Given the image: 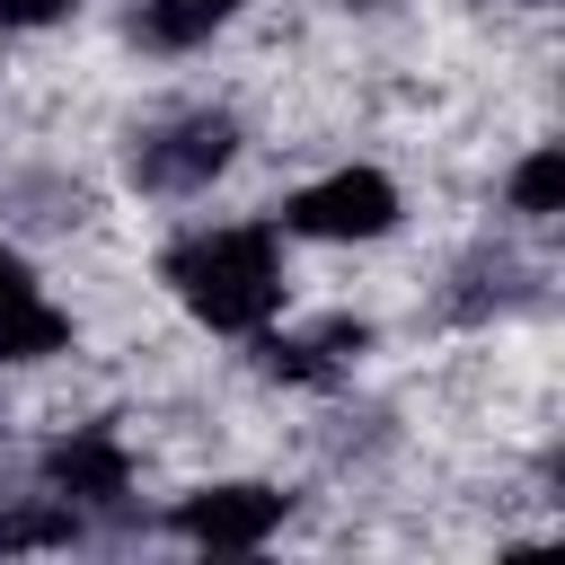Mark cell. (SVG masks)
Returning <instances> with one entry per match:
<instances>
[{
	"instance_id": "6da1fadb",
	"label": "cell",
	"mask_w": 565,
	"mask_h": 565,
	"mask_svg": "<svg viewBox=\"0 0 565 565\" xmlns=\"http://www.w3.org/2000/svg\"><path fill=\"white\" fill-rule=\"evenodd\" d=\"M168 291L212 327V335H256L282 309V238L265 221H230V230H194L159 256Z\"/></svg>"
},
{
	"instance_id": "7a4b0ae2",
	"label": "cell",
	"mask_w": 565,
	"mask_h": 565,
	"mask_svg": "<svg viewBox=\"0 0 565 565\" xmlns=\"http://www.w3.org/2000/svg\"><path fill=\"white\" fill-rule=\"evenodd\" d=\"M282 230L291 238H327V247L380 238V230H397V185L380 168H335V177H318V185H300L282 203Z\"/></svg>"
},
{
	"instance_id": "3957f363",
	"label": "cell",
	"mask_w": 565,
	"mask_h": 565,
	"mask_svg": "<svg viewBox=\"0 0 565 565\" xmlns=\"http://www.w3.org/2000/svg\"><path fill=\"white\" fill-rule=\"evenodd\" d=\"M230 159H238V124H230V115H212V106H194V115H177V124L141 132L132 177H141L150 194H203Z\"/></svg>"
},
{
	"instance_id": "277c9868",
	"label": "cell",
	"mask_w": 565,
	"mask_h": 565,
	"mask_svg": "<svg viewBox=\"0 0 565 565\" xmlns=\"http://www.w3.org/2000/svg\"><path fill=\"white\" fill-rule=\"evenodd\" d=\"M282 512H291V494H274V486H203V494L177 503V539H194V547H265L282 530Z\"/></svg>"
},
{
	"instance_id": "5b68a950",
	"label": "cell",
	"mask_w": 565,
	"mask_h": 565,
	"mask_svg": "<svg viewBox=\"0 0 565 565\" xmlns=\"http://www.w3.org/2000/svg\"><path fill=\"white\" fill-rule=\"evenodd\" d=\"M44 486L62 503H124L132 494V450L115 433H62L44 450Z\"/></svg>"
},
{
	"instance_id": "8992f818",
	"label": "cell",
	"mask_w": 565,
	"mask_h": 565,
	"mask_svg": "<svg viewBox=\"0 0 565 565\" xmlns=\"http://www.w3.org/2000/svg\"><path fill=\"white\" fill-rule=\"evenodd\" d=\"M230 18H238V0H141V9H132V35H141L150 53H194V44H212Z\"/></svg>"
},
{
	"instance_id": "52a82bcc",
	"label": "cell",
	"mask_w": 565,
	"mask_h": 565,
	"mask_svg": "<svg viewBox=\"0 0 565 565\" xmlns=\"http://www.w3.org/2000/svg\"><path fill=\"white\" fill-rule=\"evenodd\" d=\"M44 353H71V318L44 291H26L0 309V362H44Z\"/></svg>"
},
{
	"instance_id": "ba28073f",
	"label": "cell",
	"mask_w": 565,
	"mask_h": 565,
	"mask_svg": "<svg viewBox=\"0 0 565 565\" xmlns=\"http://www.w3.org/2000/svg\"><path fill=\"white\" fill-rule=\"evenodd\" d=\"M362 335H371V327H344V318L318 327V335H274V344H265V371H274V380H327V371L344 362V344H362Z\"/></svg>"
},
{
	"instance_id": "9c48e42d",
	"label": "cell",
	"mask_w": 565,
	"mask_h": 565,
	"mask_svg": "<svg viewBox=\"0 0 565 565\" xmlns=\"http://www.w3.org/2000/svg\"><path fill=\"white\" fill-rule=\"evenodd\" d=\"M556 194H565V159H556V150H530V159L512 168V212L547 221V212H556Z\"/></svg>"
},
{
	"instance_id": "30bf717a",
	"label": "cell",
	"mask_w": 565,
	"mask_h": 565,
	"mask_svg": "<svg viewBox=\"0 0 565 565\" xmlns=\"http://www.w3.org/2000/svg\"><path fill=\"white\" fill-rule=\"evenodd\" d=\"M53 539H79L71 503H62V512H26V521H0V547H53Z\"/></svg>"
},
{
	"instance_id": "8fae6325",
	"label": "cell",
	"mask_w": 565,
	"mask_h": 565,
	"mask_svg": "<svg viewBox=\"0 0 565 565\" xmlns=\"http://www.w3.org/2000/svg\"><path fill=\"white\" fill-rule=\"evenodd\" d=\"M79 0H0V35H35V26H53V18H71Z\"/></svg>"
}]
</instances>
